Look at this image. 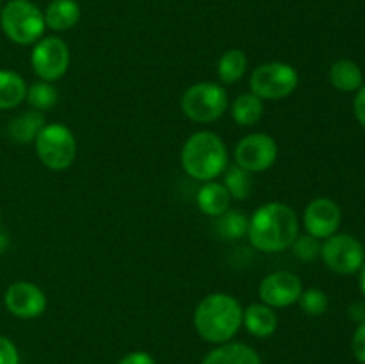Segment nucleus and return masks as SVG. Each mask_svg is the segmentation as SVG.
Segmentation results:
<instances>
[{"label":"nucleus","instance_id":"72a5a7b5","mask_svg":"<svg viewBox=\"0 0 365 364\" xmlns=\"http://www.w3.org/2000/svg\"><path fill=\"white\" fill-rule=\"evenodd\" d=\"M0 13H2V4H0Z\"/></svg>","mask_w":365,"mask_h":364},{"label":"nucleus","instance_id":"bb28decb","mask_svg":"<svg viewBox=\"0 0 365 364\" xmlns=\"http://www.w3.org/2000/svg\"><path fill=\"white\" fill-rule=\"evenodd\" d=\"M292 252L294 256L298 257L299 261L303 263H310V261L317 259L321 256V243L319 239L314 238V236L305 234V236H298L292 243Z\"/></svg>","mask_w":365,"mask_h":364},{"label":"nucleus","instance_id":"b1692460","mask_svg":"<svg viewBox=\"0 0 365 364\" xmlns=\"http://www.w3.org/2000/svg\"><path fill=\"white\" fill-rule=\"evenodd\" d=\"M225 188L230 193L232 198L245 200L248 198V195L252 193V177H250V171H246L241 166H230L225 171Z\"/></svg>","mask_w":365,"mask_h":364},{"label":"nucleus","instance_id":"dca6fc26","mask_svg":"<svg viewBox=\"0 0 365 364\" xmlns=\"http://www.w3.org/2000/svg\"><path fill=\"white\" fill-rule=\"evenodd\" d=\"M230 193L227 191L223 184L220 182H205V184L200 188L198 196H196V202H198L200 211L207 216H221L223 213H227L230 209Z\"/></svg>","mask_w":365,"mask_h":364},{"label":"nucleus","instance_id":"0eeeda50","mask_svg":"<svg viewBox=\"0 0 365 364\" xmlns=\"http://www.w3.org/2000/svg\"><path fill=\"white\" fill-rule=\"evenodd\" d=\"M299 75L294 66L280 61L264 63L253 70L250 77V88L262 100H282L296 91Z\"/></svg>","mask_w":365,"mask_h":364},{"label":"nucleus","instance_id":"f704fd0d","mask_svg":"<svg viewBox=\"0 0 365 364\" xmlns=\"http://www.w3.org/2000/svg\"><path fill=\"white\" fill-rule=\"evenodd\" d=\"M0 225H2V218H0Z\"/></svg>","mask_w":365,"mask_h":364},{"label":"nucleus","instance_id":"4468645a","mask_svg":"<svg viewBox=\"0 0 365 364\" xmlns=\"http://www.w3.org/2000/svg\"><path fill=\"white\" fill-rule=\"evenodd\" d=\"M242 325L255 338H269L278 328V316L273 307L266 303H253L242 310Z\"/></svg>","mask_w":365,"mask_h":364},{"label":"nucleus","instance_id":"6e6552de","mask_svg":"<svg viewBox=\"0 0 365 364\" xmlns=\"http://www.w3.org/2000/svg\"><path fill=\"white\" fill-rule=\"evenodd\" d=\"M319 257L334 273L353 275L359 273L364 264L365 248L355 236L335 232L334 236L324 239Z\"/></svg>","mask_w":365,"mask_h":364},{"label":"nucleus","instance_id":"4be33fe9","mask_svg":"<svg viewBox=\"0 0 365 364\" xmlns=\"http://www.w3.org/2000/svg\"><path fill=\"white\" fill-rule=\"evenodd\" d=\"M248 68L246 54L239 49H230L217 61V77L223 84H235Z\"/></svg>","mask_w":365,"mask_h":364},{"label":"nucleus","instance_id":"f3484780","mask_svg":"<svg viewBox=\"0 0 365 364\" xmlns=\"http://www.w3.org/2000/svg\"><path fill=\"white\" fill-rule=\"evenodd\" d=\"M330 77L331 86L339 91L344 93H356L360 86L364 84V71L355 61L351 59H339L330 66Z\"/></svg>","mask_w":365,"mask_h":364},{"label":"nucleus","instance_id":"f03ea898","mask_svg":"<svg viewBox=\"0 0 365 364\" xmlns=\"http://www.w3.org/2000/svg\"><path fill=\"white\" fill-rule=\"evenodd\" d=\"M192 321L200 338L223 345L230 341L241 328L242 307L232 295L212 293L196 305Z\"/></svg>","mask_w":365,"mask_h":364},{"label":"nucleus","instance_id":"20e7f679","mask_svg":"<svg viewBox=\"0 0 365 364\" xmlns=\"http://www.w3.org/2000/svg\"><path fill=\"white\" fill-rule=\"evenodd\" d=\"M0 25L16 45H32L45 32V14L31 0H9L0 13Z\"/></svg>","mask_w":365,"mask_h":364},{"label":"nucleus","instance_id":"9b49d317","mask_svg":"<svg viewBox=\"0 0 365 364\" xmlns=\"http://www.w3.org/2000/svg\"><path fill=\"white\" fill-rule=\"evenodd\" d=\"M302 293V278L292 271H273L260 282L259 288L262 303L273 307V309L292 305L298 302Z\"/></svg>","mask_w":365,"mask_h":364},{"label":"nucleus","instance_id":"1a4fd4ad","mask_svg":"<svg viewBox=\"0 0 365 364\" xmlns=\"http://www.w3.org/2000/svg\"><path fill=\"white\" fill-rule=\"evenodd\" d=\"M31 64L39 81H59L70 66V49L57 36L41 38L34 43L31 56Z\"/></svg>","mask_w":365,"mask_h":364},{"label":"nucleus","instance_id":"a211bd4d","mask_svg":"<svg viewBox=\"0 0 365 364\" xmlns=\"http://www.w3.org/2000/svg\"><path fill=\"white\" fill-rule=\"evenodd\" d=\"M81 20V6L75 0H52L45 11V24L52 31H68Z\"/></svg>","mask_w":365,"mask_h":364},{"label":"nucleus","instance_id":"f8f14e48","mask_svg":"<svg viewBox=\"0 0 365 364\" xmlns=\"http://www.w3.org/2000/svg\"><path fill=\"white\" fill-rule=\"evenodd\" d=\"M4 303L13 316L32 320L45 313L46 296L39 285L20 280L7 288L6 295H4Z\"/></svg>","mask_w":365,"mask_h":364},{"label":"nucleus","instance_id":"7ed1b4c3","mask_svg":"<svg viewBox=\"0 0 365 364\" xmlns=\"http://www.w3.org/2000/svg\"><path fill=\"white\" fill-rule=\"evenodd\" d=\"M180 163L189 177H192L195 181L210 182L220 177L227 168V145L214 132H195L185 139L184 146H182Z\"/></svg>","mask_w":365,"mask_h":364},{"label":"nucleus","instance_id":"6ab92c4d","mask_svg":"<svg viewBox=\"0 0 365 364\" xmlns=\"http://www.w3.org/2000/svg\"><path fill=\"white\" fill-rule=\"evenodd\" d=\"M46 125L45 116L41 111H27V113L18 114L9 123V136L16 143H34L36 136L39 134L43 127Z\"/></svg>","mask_w":365,"mask_h":364},{"label":"nucleus","instance_id":"423d86ee","mask_svg":"<svg viewBox=\"0 0 365 364\" xmlns=\"http://www.w3.org/2000/svg\"><path fill=\"white\" fill-rule=\"evenodd\" d=\"M180 106L189 120L210 123L225 114L228 107V95L217 82H196L185 89Z\"/></svg>","mask_w":365,"mask_h":364},{"label":"nucleus","instance_id":"473e14b6","mask_svg":"<svg viewBox=\"0 0 365 364\" xmlns=\"http://www.w3.org/2000/svg\"><path fill=\"white\" fill-rule=\"evenodd\" d=\"M359 285H360V291H362V295L365 296V261L359 270Z\"/></svg>","mask_w":365,"mask_h":364},{"label":"nucleus","instance_id":"cd10ccee","mask_svg":"<svg viewBox=\"0 0 365 364\" xmlns=\"http://www.w3.org/2000/svg\"><path fill=\"white\" fill-rule=\"evenodd\" d=\"M0 364H20L16 346L6 335H0Z\"/></svg>","mask_w":365,"mask_h":364},{"label":"nucleus","instance_id":"412c9836","mask_svg":"<svg viewBox=\"0 0 365 364\" xmlns=\"http://www.w3.org/2000/svg\"><path fill=\"white\" fill-rule=\"evenodd\" d=\"M262 114L264 102L255 93H242L232 103V118H234L235 123L242 125V127L255 125L257 121H260Z\"/></svg>","mask_w":365,"mask_h":364},{"label":"nucleus","instance_id":"f257e3e1","mask_svg":"<svg viewBox=\"0 0 365 364\" xmlns=\"http://www.w3.org/2000/svg\"><path fill=\"white\" fill-rule=\"evenodd\" d=\"M298 236V214L287 203H264L250 218V243L260 252L274 253L291 248Z\"/></svg>","mask_w":365,"mask_h":364},{"label":"nucleus","instance_id":"2eb2a0df","mask_svg":"<svg viewBox=\"0 0 365 364\" xmlns=\"http://www.w3.org/2000/svg\"><path fill=\"white\" fill-rule=\"evenodd\" d=\"M202 364H262L252 346L242 343H223L209 353Z\"/></svg>","mask_w":365,"mask_h":364},{"label":"nucleus","instance_id":"c756f323","mask_svg":"<svg viewBox=\"0 0 365 364\" xmlns=\"http://www.w3.org/2000/svg\"><path fill=\"white\" fill-rule=\"evenodd\" d=\"M353 113H355L356 121L365 128V82L360 86L359 91L355 93V98H353Z\"/></svg>","mask_w":365,"mask_h":364},{"label":"nucleus","instance_id":"9d476101","mask_svg":"<svg viewBox=\"0 0 365 364\" xmlns=\"http://www.w3.org/2000/svg\"><path fill=\"white\" fill-rule=\"evenodd\" d=\"M235 163L250 173L269 170L278 157V145L269 134L253 132L245 136L235 146Z\"/></svg>","mask_w":365,"mask_h":364},{"label":"nucleus","instance_id":"ddd939ff","mask_svg":"<svg viewBox=\"0 0 365 364\" xmlns=\"http://www.w3.org/2000/svg\"><path fill=\"white\" fill-rule=\"evenodd\" d=\"M342 221L341 207L327 196L314 198L303 213V225L307 234L317 239H327L339 231Z\"/></svg>","mask_w":365,"mask_h":364},{"label":"nucleus","instance_id":"2f4dec72","mask_svg":"<svg viewBox=\"0 0 365 364\" xmlns=\"http://www.w3.org/2000/svg\"><path fill=\"white\" fill-rule=\"evenodd\" d=\"M349 316H351L356 323H362V321H365V303L364 302L353 303L351 309H349Z\"/></svg>","mask_w":365,"mask_h":364},{"label":"nucleus","instance_id":"5701e85b","mask_svg":"<svg viewBox=\"0 0 365 364\" xmlns=\"http://www.w3.org/2000/svg\"><path fill=\"white\" fill-rule=\"evenodd\" d=\"M250 220L245 214L237 213V211H230L223 213L221 216L216 218V232L223 239H237L248 234Z\"/></svg>","mask_w":365,"mask_h":364},{"label":"nucleus","instance_id":"393cba45","mask_svg":"<svg viewBox=\"0 0 365 364\" xmlns=\"http://www.w3.org/2000/svg\"><path fill=\"white\" fill-rule=\"evenodd\" d=\"M25 100L36 111H46L57 103V89L50 82L39 81L27 88Z\"/></svg>","mask_w":365,"mask_h":364},{"label":"nucleus","instance_id":"c85d7f7f","mask_svg":"<svg viewBox=\"0 0 365 364\" xmlns=\"http://www.w3.org/2000/svg\"><path fill=\"white\" fill-rule=\"evenodd\" d=\"M351 348L355 359L360 364H365V321L359 323V327L355 328V334H353L351 339Z\"/></svg>","mask_w":365,"mask_h":364},{"label":"nucleus","instance_id":"aec40b11","mask_svg":"<svg viewBox=\"0 0 365 364\" xmlns=\"http://www.w3.org/2000/svg\"><path fill=\"white\" fill-rule=\"evenodd\" d=\"M27 95V84L16 71L0 70V109H14Z\"/></svg>","mask_w":365,"mask_h":364},{"label":"nucleus","instance_id":"39448f33","mask_svg":"<svg viewBox=\"0 0 365 364\" xmlns=\"http://www.w3.org/2000/svg\"><path fill=\"white\" fill-rule=\"evenodd\" d=\"M34 146L38 159L53 171L70 168L77 156V141L73 132L63 123L45 125L36 136Z\"/></svg>","mask_w":365,"mask_h":364},{"label":"nucleus","instance_id":"a878e982","mask_svg":"<svg viewBox=\"0 0 365 364\" xmlns=\"http://www.w3.org/2000/svg\"><path fill=\"white\" fill-rule=\"evenodd\" d=\"M298 303L303 309V313L309 314V316H321V314L327 313L328 309V296L327 293L321 291V289L310 288L302 293Z\"/></svg>","mask_w":365,"mask_h":364},{"label":"nucleus","instance_id":"7c9ffc66","mask_svg":"<svg viewBox=\"0 0 365 364\" xmlns=\"http://www.w3.org/2000/svg\"><path fill=\"white\" fill-rule=\"evenodd\" d=\"M118 364H157L150 353L146 352H130L125 357H121Z\"/></svg>","mask_w":365,"mask_h":364}]
</instances>
